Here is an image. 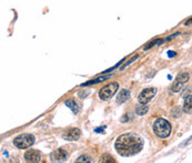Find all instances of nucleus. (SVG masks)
I'll return each instance as SVG.
<instances>
[{"mask_svg":"<svg viewBox=\"0 0 192 163\" xmlns=\"http://www.w3.org/2000/svg\"><path fill=\"white\" fill-rule=\"evenodd\" d=\"M25 160L27 162H40L41 160V153L38 150H28L25 153Z\"/></svg>","mask_w":192,"mask_h":163,"instance_id":"7","label":"nucleus"},{"mask_svg":"<svg viewBox=\"0 0 192 163\" xmlns=\"http://www.w3.org/2000/svg\"><path fill=\"white\" fill-rule=\"evenodd\" d=\"M164 41H165L164 39H156V40H152V41H151L149 44H147L146 47H143V49L148 50V49H150V48H152L153 46H156V44H161V43L164 42Z\"/></svg>","mask_w":192,"mask_h":163,"instance_id":"15","label":"nucleus"},{"mask_svg":"<svg viewBox=\"0 0 192 163\" xmlns=\"http://www.w3.org/2000/svg\"><path fill=\"white\" fill-rule=\"evenodd\" d=\"M101 162H114V159L109 154H103L101 156Z\"/></svg>","mask_w":192,"mask_h":163,"instance_id":"17","label":"nucleus"},{"mask_svg":"<svg viewBox=\"0 0 192 163\" xmlns=\"http://www.w3.org/2000/svg\"><path fill=\"white\" fill-rule=\"evenodd\" d=\"M188 80H189V73H187V72L180 73L178 77H177V79H176L174 83L171 87V90L173 92H179L182 89V85H184Z\"/></svg>","mask_w":192,"mask_h":163,"instance_id":"6","label":"nucleus"},{"mask_svg":"<svg viewBox=\"0 0 192 163\" xmlns=\"http://www.w3.org/2000/svg\"><path fill=\"white\" fill-rule=\"evenodd\" d=\"M76 162H85V163H90L92 162V160H91V158L89 155H81L79 156L78 159L76 160Z\"/></svg>","mask_w":192,"mask_h":163,"instance_id":"16","label":"nucleus"},{"mask_svg":"<svg viewBox=\"0 0 192 163\" xmlns=\"http://www.w3.org/2000/svg\"><path fill=\"white\" fill-rule=\"evenodd\" d=\"M156 88H147L142 90V92L139 94L138 97V100L141 104H147L150 100H152V98L156 95Z\"/></svg>","mask_w":192,"mask_h":163,"instance_id":"5","label":"nucleus"},{"mask_svg":"<svg viewBox=\"0 0 192 163\" xmlns=\"http://www.w3.org/2000/svg\"><path fill=\"white\" fill-rule=\"evenodd\" d=\"M118 88H119V85L117 82H112L110 85L103 87L99 91V98L101 100H105V101L109 100L115 94V92L118 91Z\"/></svg>","mask_w":192,"mask_h":163,"instance_id":"4","label":"nucleus"},{"mask_svg":"<svg viewBox=\"0 0 192 163\" xmlns=\"http://www.w3.org/2000/svg\"><path fill=\"white\" fill-rule=\"evenodd\" d=\"M113 74H108V76H102V77H99V78L97 79H93V80H90V81H88V82H85V83H82L81 87H87V85H96V83H99V82H102V81H106L108 80L109 78H111Z\"/></svg>","mask_w":192,"mask_h":163,"instance_id":"13","label":"nucleus"},{"mask_svg":"<svg viewBox=\"0 0 192 163\" xmlns=\"http://www.w3.org/2000/svg\"><path fill=\"white\" fill-rule=\"evenodd\" d=\"M114 147L120 155L132 156L142 150L143 140L135 133H124L118 136Z\"/></svg>","mask_w":192,"mask_h":163,"instance_id":"1","label":"nucleus"},{"mask_svg":"<svg viewBox=\"0 0 192 163\" xmlns=\"http://www.w3.org/2000/svg\"><path fill=\"white\" fill-rule=\"evenodd\" d=\"M152 129H153V132L156 136H159L161 139H165L171 134V129L172 128H171L169 121L164 120L162 118H159L154 121Z\"/></svg>","mask_w":192,"mask_h":163,"instance_id":"2","label":"nucleus"},{"mask_svg":"<svg viewBox=\"0 0 192 163\" xmlns=\"http://www.w3.org/2000/svg\"><path fill=\"white\" fill-rule=\"evenodd\" d=\"M64 104H66L67 106H69V108L72 110V112H73L74 114H78L79 112H80V106H79L78 103H77V102H76L73 99L66 100Z\"/></svg>","mask_w":192,"mask_h":163,"instance_id":"12","label":"nucleus"},{"mask_svg":"<svg viewBox=\"0 0 192 163\" xmlns=\"http://www.w3.org/2000/svg\"><path fill=\"white\" fill-rule=\"evenodd\" d=\"M135 59H138V55H135V56H133V57L131 58V59L129 60V61H128V62H127V63H124V65H123V67L121 68V70H123L124 68H127V67H128L129 64H131V63H132V62H133V61H135Z\"/></svg>","mask_w":192,"mask_h":163,"instance_id":"18","label":"nucleus"},{"mask_svg":"<svg viewBox=\"0 0 192 163\" xmlns=\"http://www.w3.org/2000/svg\"><path fill=\"white\" fill-rule=\"evenodd\" d=\"M129 98H130V91L127 90V89H122L120 93H119V95L117 97V103L121 104V103L126 102Z\"/></svg>","mask_w":192,"mask_h":163,"instance_id":"10","label":"nucleus"},{"mask_svg":"<svg viewBox=\"0 0 192 163\" xmlns=\"http://www.w3.org/2000/svg\"><path fill=\"white\" fill-rule=\"evenodd\" d=\"M89 92H90L89 90H85V91L81 90V91H79V92H78V95L80 97V98H81V99H83V98H85V97L89 94Z\"/></svg>","mask_w":192,"mask_h":163,"instance_id":"19","label":"nucleus"},{"mask_svg":"<svg viewBox=\"0 0 192 163\" xmlns=\"http://www.w3.org/2000/svg\"><path fill=\"white\" fill-rule=\"evenodd\" d=\"M67 158H68V154H67V152H66L64 149H58L51 153V161H52V162L66 161Z\"/></svg>","mask_w":192,"mask_h":163,"instance_id":"9","label":"nucleus"},{"mask_svg":"<svg viewBox=\"0 0 192 163\" xmlns=\"http://www.w3.org/2000/svg\"><path fill=\"white\" fill-rule=\"evenodd\" d=\"M183 112H185V113H191L192 112V94H188L184 98Z\"/></svg>","mask_w":192,"mask_h":163,"instance_id":"11","label":"nucleus"},{"mask_svg":"<svg viewBox=\"0 0 192 163\" xmlns=\"http://www.w3.org/2000/svg\"><path fill=\"white\" fill-rule=\"evenodd\" d=\"M148 110H149L148 106H138L135 108V112H137V114H139V115H144V114L148 112Z\"/></svg>","mask_w":192,"mask_h":163,"instance_id":"14","label":"nucleus"},{"mask_svg":"<svg viewBox=\"0 0 192 163\" xmlns=\"http://www.w3.org/2000/svg\"><path fill=\"white\" fill-rule=\"evenodd\" d=\"M190 25H192V18H190L189 20H187L184 23V26H190Z\"/></svg>","mask_w":192,"mask_h":163,"instance_id":"21","label":"nucleus"},{"mask_svg":"<svg viewBox=\"0 0 192 163\" xmlns=\"http://www.w3.org/2000/svg\"><path fill=\"white\" fill-rule=\"evenodd\" d=\"M35 143V136L32 134H20L14 139V145L18 149H28Z\"/></svg>","mask_w":192,"mask_h":163,"instance_id":"3","label":"nucleus"},{"mask_svg":"<svg viewBox=\"0 0 192 163\" xmlns=\"http://www.w3.org/2000/svg\"><path fill=\"white\" fill-rule=\"evenodd\" d=\"M168 56H169V57H174V56H176V52H174V51H168Z\"/></svg>","mask_w":192,"mask_h":163,"instance_id":"20","label":"nucleus"},{"mask_svg":"<svg viewBox=\"0 0 192 163\" xmlns=\"http://www.w3.org/2000/svg\"><path fill=\"white\" fill-rule=\"evenodd\" d=\"M80 135H81V131L79 129L72 128L67 130L62 134V138L64 140H68V141H76L80 138Z\"/></svg>","mask_w":192,"mask_h":163,"instance_id":"8","label":"nucleus"}]
</instances>
